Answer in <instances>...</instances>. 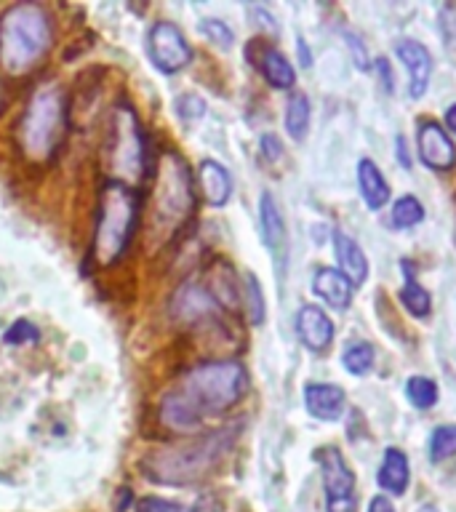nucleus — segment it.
<instances>
[{"label":"nucleus","instance_id":"obj_34","mask_svg":"<svg viewBox=\"0 0 456 512\" xmlns=\"http://www.w3.org/2000/svg\"><path fill=\"white\" fill-rule=\"evenodd\" d=\"M259 147H262V155L267 163H278L283 158V144H280V139L275 134H264L259 139Z\"/></svg>","mask_w":456,"mask_h":512},{"label":"nucleus","instance_id":"obj_12","mask_svg":"<svg viewBox=\"0 0 456 512\" xmlns=\"http://www.w3.org/2000/svg\"><path fill=\"white\" fill-rule=\"evenodd\" d=\"M296 334L307 350L323 352L328 344L334 342V323L318 304H302L296 312Z\"/></svg>","mask_w":456,"mask_h":512},{"label":"nucleus","instance_id":"obj_39","mask_svg":"<svg viewBox=\"0 0 456 512\" xmlns=\"http://www.w3.org/2000/svg\"><path fill=\"white\" fill-rule=\"evenodd\" d=\"M395 144H398V158H400V163H403V168H411V155H408L406 136H398V139H395Z\"/></svg>","mask_w":456,"mask_h":512},{"label":"nucleus","instance_id":"obj_42","mask_svg":"<svg viewBox=\"0 0 456 512\" xmlns=\"http://www.w3.org/2000/svg\"><path fill=\"white\" fill-rule=\"evenodd\" d=\"M446 126L456 134V104H451V107L446 110Z\"/></svg>","mask_w":456,"mask_h":512},{"label":"nucleus","instance_id":"obj_18","mask_svg":"<svg viewBox=\"0 0 456 512\" xmlns=\"http://www.w3.org/2000/svg\"><path fill=\"white\" fill-rule=\"evenodd\" d=\"M334 251L336 262H339V272L350 280L352 286H360L368 278V259L363 254V248L358 246V240H352L347 232H334Z\"/></svg>","mask_w":456,"mask_h":512},{"label":"nucleus","instance_id":"obj_5","mask_svg":"<svg viewBox=\"0 0 456 512\" xmlns=\"http://www.w3.org/2000/svg\"><path fill=\"white\" fill-rule=\"evenodd\" d=\"M67 96L56 83L40 86L30 96L19 118V147L35 163H46L56 155L67 134Z\"/></svg>","mask_w":456,"mask_h":512},{"label":"nucleus","instance_id":"obj_21","mask_svg":"<svg viewBox=\"0 0 456 512\" xmlns=\"http://www.w3.org/2000/svg\"><path fill=\"white\" fill-rule=\"evenodd\" d=\"M408 480H411V470H408V459L400 448H387L384 451L382 467H379V486L387 494H406Z\"/></svg>","mask_w":456,"mask_h":512},{"label":"nucleus","instance_id":"obj_13","mask_svg":"<svg viewBox=\"0 0 456 512\" xmlns=\"http://www.w3.org/2000/svg\"><path fill=\"white\" fill-rule=\"evenodd\" d=\"M395 54L403 64H406L408 72V94L414 99H422L424 91H427V83H430L432 75V56L430 51L419 43V40H398L395 46Z\"/></svg>","mask_w":456,"mask_h":512},{"label":"nucleus","instance_id":"obj_22","mask_svg":"<svg viewBox=\"0 0 456 512\" xmlns=\"http://www.w3.org/2000/svg\"><path fill=\"white\" fill-rule=\"evenodd\" d=\"M206 291L219 307H224V310H235V307H238V280H235V272H232L230 264L219 259V262L211 267Z\"/></svg>","mask_w":456,"mask_h":512},{"label":"nucleus","instance_id":"obj_26","mask_svg":"<svg viewBox=\"0 0 456 512\" xmlns=\"http://www.w3.org/2000/svg\"><path fill=\"white\" fill-rule=\"evenodd\" d=\"M243 304H246V315L254 326H262L264 315H267V304H264L262 283L256 280L254 272L243 275Z\"/></svg>","mask_w":456,"mask_h":512},{"label":"nucleus","instance_id":"obj_6","mask_svg":"<svg viewBox=\"0 0 456 512\" xmlns=\"http://www.w3.org/2000/svg\"><path fill=\"white\" fill-rule=\"evenodd\" d=\"M104 168L110 174V182L126 184V187L142 182L144 168H147L142 126L131 104L126 102L115 104L110 115V128L104 139Z\"/></svg>","mask_w":456,"mask_h":512},{"label":"nucleus","instance_id":"obj_41","mask_svg":"<svg viewBox=\"0 0 456 512\" xmlns=\"http://www.w3.org/2000/svg\"><path fill=\"white\" fill-rule=\"evenodd\" d=\"M296 48H299V59H302V67H310V64H312V54H310V51H307V43H304V40L299 38V46H296Z\"/></svg>","mask_w":456,"mask_h":512},{"label":"nucleus","instance_id":"obj_35","mask_svg":"<svg viewBox=\"0 0 456 512\" xmlns=\"http://www.w3.org/2000/svg\"><path fill=\"white\" fill-rule=\"evenodd\" d=\"M251 14H254L256 24H259L264 32H270V35H278V22H275V16H272L270 11H264V8H251Z\"/></svg>","mask_w":456,"mask_h":512},{"label":"nucleus","instance_id":"obj_24","mask_svg":"<svg viewBox=\"0 0 456 512\" xmlns=\"http://www.w3.org/2000/svg\"><path fill=\"white\" fill-rule=\"evenodd\" d=\"M136 512H219V504L211 496H200L195 504L171 502V499H160V496H144L136 502Z\"/></svg>","mask_w":456,"mask_h":512},{"label":"nucleus","instance_id":"obj_29","mask_svg":"<svg viewBox=\"0 0 456 512\" xmlns=\"http://www.w3.org/2000/svg\"><path fill=\"white\" fill-rule=\"evenodd\" d=\"M406 398L419 411H427L438 403V384L430 376H411L406 382Z\"/></svg>","mask_w":456,"mask_h":512},{"label":"nucleus","instance_id":"obj_14","mask_svg":"<svg viewBox=\"0 0 456 512\" xmlns=\"http://www.w3.org/2000/svg\"><path fill=\"white\" fill-rule=\"evenodd\" d=\"M259 227H262L264 246L275 254V262H278L280 270H283L288 248L286 222H283V214H280L278 200L272 198L270 192H262V198H259Z\"/></svg>","mask_w":456,"mask_h":512},{"label":"nucleus","instance_id":"obj_38","mask_svg":"<svg viewBox=\"0 0 456 512\" xmlns=\"http://www.w3.org/2000/svg\"><path fill=\"white\" fill-rule=\"evenodd\" d=\"M134 502V491L131 488H120L118 491V502H115V512H126Z\"/></svg>","mask_w":456,"mask_h":512},{"label":"nucleus","instance_id":"obj_33","mask_svg":"<svg viewBox=\"0 0 456 512\" xmlns=\"http://www.w3.org/2000/svg\"><path fill=\"white\" fill-rule=\"evenodd\" d=\"M176 112L184 120H198L206 115V99L198 94H182L176 99Z\"/></svg>","mask_w":456,"mask_h":512},{"label":"nucleus","instance_id":"obj_10","mask_svg":"<svg viewBox=\"0 0 456 512\" xmlns=\"http://www.w3.org/2000/svg\"><path fill=\"white\" fill-rule=\"evenodd\" d=\"M246 56L254 62L256 70L262 72V78L267 80L272 88H280V91L294 88L296 72L294 67H291V62L280 54L278 48L270 46V43H264V40H251L246 48Z\"/></svg>","mask_w":456,"mask_h":512},{"label":"nucleus","instance_id":"obj_11","mask_svg":"<svg viewBox=\"0 0 456 512\" xmlns=\"http://www.w3.org/2000/svg\"><path fill=\"white\" fill-rule=\"evenodd\" d=\"M416 144H419V158L424 160V166L435 168V171H448V168L456 166L454 142L446 134V128L435 120H427L419 126Z\"/></svg>","mask_w":456,"mask_h":512},{"label":"nucleus","instance_id":"obj_16","mask_svg":"<svg viewBox=\"0 0 456 512\" xmlns=\"http://www.w3.org/2000/svg\"><path fill=\"white\" fill-rule=\"evenodd\" d=\"M216 307H219V304H216L206 288L198 286V283H184V286H179V291L174 294V302H171V312H174L179 320H184V323L208 318V315H214Z\"/></svg>","mask_w":456,"mask_h":512},{"label":"nucleus","instance_id":"obj_15","mask_svg":"<svg viewBox=\"0 0 456 512\" xmlns=\"http://www.w3.org/2000/svg\"><path fill=\"white\" fill-rule=\"evenodd\" d=\"M344 400L347 395L336 384L312 382L304 387V406L320 422H336L344 414Z\"/></svg>","mask_w":456,"mask_h":512},{"label":"nucleus","instance_id":"obj_3","mask_svg":"<svg viewBox=\"0 0 456 512\" xmlns=\"http://www.w3.org/2000/svg\"><path fill=\"white\" fill-rule=\"evenodd\" d=\"M54 46V22L40 3H14L0 16V64L11 75L38 67Z\"/></svg>","mask_w":456,"mask_h":512},{"label":"nucleus","instance_id":"obj_17","mask_svg":"<svg viewBox=\"0 0 456 512\" xmlns=\"http://www.w3.org/2000/svg\"><path fill=\"white\" fill-rule=\"evenodd\" d=\"M200 192L206 195L208 206L222 208L232 198V176L219 160H203L198 166Z\"/></svg>","mask_w":456,"mask_h":512},{"label":"nucleus","instance_id":"obj_28","mask_svg":"<svg viewBox=\"0 0 456 512\" xmlns=\"http://www.w3.org/2000/svg\"><path fill=\"white\" fill-rule=\"evenodd\" d=\"M424 219V206L422 200H416L414 195H403V198L395 200L392 206L390 222L395 230H408V227H416V224Z\"/></svg>","mask_w":456,"mask_h":512},{"label":"nucleus","instance_id":"obj_1","mask_svg":"<svg viewBox=\"0 0 456 512\" xmlns=\"http://www.w3.org/2000/svg\"><path fill=\"white\" fill-rule=\"evenodd\" d=\"M246 390L248 374L238 360L200 363L160 400L158 419L171 432H195L206 419L230 411Z\"/></svg>","mask_w":456,"mask_h":512},{"label":"nucleus","instance_id":"obj_7","mask_svg":"<svg viewBox=\"0 0 456 512\" xmlns=\"http://www.w3.org/2000/svg\"><path fill=\"white\" fill-rule=\"evenodd\" d=\"M152 200H155V222L166 230H176L195 208V187L192 174L174 150H166L155 166V184H152Z\"/></svg>","mask_w":456,"mask_h":512},{"label":"nucleus","instance_id":"obj_37","mask_svg":"<svg viewBox=\"0 0 456 512\" xmlns=\"http://www.w3.org/2000/svg\"><path fill=\"white\" fill-rule=\"evenodd\" d=\"M368 512H395V504H392L384 494H379L371 499V504H368Z\"/></svg>","mask_w":456,"mask_h":512},{"label":"nucleus","instance_id":"obj_20","mask_svg":"<svg viewBox=\"0 0 456 512\" xmlns=\"http://www.w3.org/2000/svg\"><path fill=\"white\" fill-rule=\"evenodd\" d=\"M358 187L371 211H379L390 200V184H387V179H384L374 160L363 158L358 163Z\"/></svg>","mask_w":456,"mask_h":512},{"label":"nucleus","instance_id":"obj_23","mask_svg":"<svg viewBox=\"0 0 456 512\" xmlns=\"http://www.w3.org/2000/svg\"><path fill=\"white\" fill-rule=\"evenodd\" d=\"M403 267V288H400V302L406 307L414 318H427L432 310V299L427 294V288L416 280V272H414V264L411 262H400Z\"/></svg>","mask_w":456,"mask_h":512},{"label":"nucleus","instance_id":"obj_30","mask_svg":"<svg viewBox=\"0 0 456 512\" xmlns=\"http://www.w3.org/2000/svg\"><path fill=\"white\" fill-rule=\"evenodd\" d=\"M430 462H446L448 456L456 454V424H443L430 435Z\"/></svg>","mask_w":456,"mask_h":512},{"label":"nucleus","instance_id":"obj_4","mask_svg":"<svg viewBox=\"0 0 456 512\" xmlns=\"http://www.w3.org/2000/svg\"><path fill=\"white\" fill-rule=\"evenodd\" d=\"M142 198L134 187L110 182L99 192V206H96V227L91 240V262L99 267H112L123 259L126 248L131 246L136 224H139Z\"/></svg>","mask_w":456,"mask_h":512},{"label":"nucleus","instance_id":"obj_2","mask_svg":"<svg viewBox=\"0 0 456 512\" xmlns=\"http://www.w3.org/2000/svg\"><path fill=\"white\" fill-rule=\"evenodd\" d=\"M238 424H227L222 430L208 432L190 443L158 448L142 459L144 475L163 486H192L206 478L216 464L222 462L238 438Z\"/></svg>","mask_w":456,"mask_h":512},{"label":"nucleus","instance_id":"obj_43","mask_svg":"<svg viewBox=\"0 0 456 512\" xmlns=\"http://www.w3.org/2000/svg\"><path fill=\"white\" fill-rule=\"evenodd\" d=\"M6 107V94H3V83H0V112Z\"/></svg>","mask_w":456,"mask_h":512},{"label":"nucleus","instance_id":"obj_27","mask_svg":"<svg viewBox=\"0 0 456 512\" xmlns=\"http://www.w3.org/2000/svg\"><path fill=\"white\" fill-rule=\"evenodd\" d=\"M374 358H376L374 344H368V342H352L347 344L342 352L344 368H347L352 376L368 374V371L374 368Z\"/></svg>","mask_w":456,"mask_h":512},{"label":"nucleus","instance_id":"obj_31","mask_svg":"<svg viewBox=\"0 0 456 512\" xmlns=\"http://www.w3.org/2000/svg\"><path fill=\"white\" fill-rule=\"evenodd\" d=\"M200 32L219 48H230L232 43H235V32H232L230 24L222 22V19H203V22H200Z\"/></svg>","mask_w":456,"mask_h":512},{"label":"nucleus","instance_id":"obj_32","mask_svg":"<svg viewBox=\"0 0 456 512\" xmlns=\"http://www.w3.org/2000/svg\"><path fill=\"white\" fill-rule=\"evenodd\" d=\"M40 339V328L32 320H14V326L3 334V342L16 347V344H35Z\"/></svg>","mask_w":456,"mask_h":512},{"label":"nucleus","instance_id":"obj_40","mask_svg":"<svg viewBox=\"0 0 456 512\" xmlns=\"http://www.w3.org/2000/svg\"><path fill=\"white\" fill-rule=\"evenodd\" d=\"M355 48V56H358V67L360 70H368V59H366V51H363V46H360L358 38H352L350 35V51Z\"/></svg>","mask_w":456,"mask_h":512},{"label":"nucleus","instance_id":"obj_25","mask_svg":"<svg viewBox=\"0 0 456 512\" xmlns=\"http://www.w3.org/2000/svg\"><path fill=\"white\" fill-rule=\"evenodd\" d=\"M310 128V99L302 91H294L286 102V131L291 139H304Z\"/></svg>","mask_w":456,"mask_h":512},{"label":"nucleus","instance_id":"obj_9","mask_svg":"<svg viewBox=\"0 0 456 512\" xmlns=\"http://www.w3.org/2000/svg\"><path fill=\"white\" fill-rule=\"evenodd\" d=\"M147 54L152 64L166 75L182 72L192 62V48L182 30L171 22H155L147 35Z\"/></svg>","mask_w":456,"mask_h":512},{"label":"nucleus","instance_id":"obj_36","mask_svg":"<svg viewBox=\"0 0 456 512\" xmlns=\"http://www.w3.org/2000/svg\"><path fill=\"white\" fill-rule=\"evenodd\" d=\"M374 70L379 72V78H382L384 91H392V86H395V80H392V72H390V64H387V59H376Z\"/></svg>","mask_w":456,"mask_h":512},{"label":"nucleus","instance_id":"obj_8","mask_svg":"<svg viewBox=\"0 0 456 512\" xmlns=\"http://www.w3.org/2000/svg\"><path fill=\"white\" fill-rule=\"evenodd\" d=\"M323 470V486H326V512H358V496H355V475L344 464L339 448L323 446L315 456Z\"/></svg>","mask_w":456,"mask_h":512},{"label":"nucleus","instance_id":"obj_19","mask_svg":"<svg viewBox=\"0 0 456 512\" xmlns=\"http://www.w3.org/2000/svg\"><path fill=\"white\" fill-rule=\"evenodd\" d=\"M312 291L315 296H320L328 307L334 310H347L352 302V283L344 278L342 272L334 270V267H320L312 278Z\"/></svg>","mask_w":456,"mask_h":512}]
</instances>
